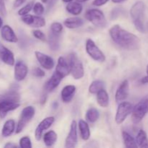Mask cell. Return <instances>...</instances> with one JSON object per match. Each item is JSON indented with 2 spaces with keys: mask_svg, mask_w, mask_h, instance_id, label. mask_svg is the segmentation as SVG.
<instances>
[{
  "mask_svg": "<svg viewBox=\"0 0 148 148\" xmlns=\"http://www.w3.org/2000/svg\"><path fill=\"white\" fill-rule=\"evenodd\" d=\"M142 83H148V65L147 66V76H145V77H143V79H141Z\"/></svg>",
  "mask_w": 148,
  "mask_h": 148,
  "instance_id": "cell-43",
  "label": "cell"
},
{
  "mask_svg": "<svg viewBox=\"0 0 148 148\" xmlns=\"http://www.w3.org/2000/svg\"><path fill=\"white\" fill-rule=\"evenodd\" d=\"M35 55H36V59L38 61L40 64L44 69H51L54 66V61L51 56L44 54L40 51H36Z\"/></svg>",
  "mask_w": 148,
  "mask_h": 148,
  "instance_id": "cell-15",
  "label": "cell"
},
{
  "mask_svg": "<svg viewBox=\"0 0 148 148\" xmlns=\"http://www.w3.org/2000/svg\"><path fill=\"white\" fill-rule=\"evenodd\" d=\"M109 34L114 42L127 50H137L140 46V40L137 36L121 28L119 25H114L109 30Z\"/></svg>",
  "mask_w": 148,
  "mask_h": 148,
  "instance_id": "cell-1",
  "label": "cell"
},
{
  "mask_svg": "<svg viewBox=\"0 0 148 148\" xmlns=\"http://www.w3.org/2000/svg\"><path fill=\"white\" fill-rule=\"evenodd\" d=\"M57 140V134L53 130L49 131L43 136V142L47 147H51Z\"/></svg>",
  "mask_w": 148,
  "mask_h": 148,
  "instance_id": "cell-25",
  "label": "cell"
},
{
  "mask_svg": "<svg viewBox=\"0 0 148 148\" xmlns=\"http://www.w3.org/2000/svg\"><path fill=\"white\" fill-rule=\"evenodd\" d=\"M77 1L79 3H82V2H85V1H88V0H77Z\"/></svg>",
  "mask_w": 148,
  "mask_h": 148,
  "instance_id": "cell-47",
  "label": "cell"
},
{
  "mask_svg": "<svg viewBox=\"0 0 148 148\" xmlns=\"http://www.w3.org/2000/svg\"><path fill=\"white\" fill-rule=\"evenodd\" d=\"M27 67L24 62L22 61H17L16 62L14 71V79L16 80L18 82L23 80L27 76Z\"/></svg>",
  "mask_w": 148,
  "mask_h": 148,
  "instance_id": "cell-13",
  "label": "cell"
},
{
  "mask_svg": "<svg viewBox=\"0 0 148 148\" xmlns=\"http://www.w3.org/2000/svg\"><path fill=\"white\" fill-rule=\"evenodd\" d=\"M33 74L38 77H42L45 76V72L39 67L35 68L33 70Z\"/></svg>",
  "mask_w": 148,
  "mask_h": 148,
  "instance_id": "cell-39",
  "label": "cell"
},
{
  "mask_svg": "<svg viewBox=\"0 0 148 148\" xmlns=\"http://www.w3.org/2000/svg\"><path fill=\"white\" fill-rule=\"evenodd\" d=\"M0 59L6 64L13 66L14 64V57L12 52L0 43Z\"/></svg>",
  "mask_w": 148,
  "mask_h": 148,
  "instance_id": "cell-16",
  "label": "cell"
},
{
  "mask_svg": "<svg viewBox=\"0 0 148 148\" xmlns=\"http://www.w3.org/2000/svg\"><path fill=\"white\" fill-rule=\"evenodd\" d=\"M75 92H76V88L74 85H66L62 89L61 92L62 100L64 103H69L74 98Z\"/></svg>",
  "mask_w": 148,
  "mask_h": 148,
  "instance_id": "cell-20",
  "label": "cell"
},
{
  "mask_svg": "<svg viewBox=\"0 0 148 148\" xmlns=\"http://www.w3.org/2000/svg\"><path fill=\"white\" fill-rule=\"evenodd\" d=\"M124 1H125V0H112V1L114 3H121Z\"/></svg>",
  "mask_w": 148,
  "mask_h": 148,
  "instance_id": "cell-45",
  "label": "cell"
},
{
  "mask_svg": "<svg viewBox=\"0 0 148 148\" xmlns=\"http://www.w3.org/2000/svg\"><path fill=\"white\" fill-rule=\"evenodd\" d=\"M20 147L22 148H31L32 144L28 137H23L20 140Z\"/></svg>",
  "mask_w": 148,
  "mask_h": 148,
  "instance_id": "cell-35",
  "label": "cell"
},
{
  "mask_svg": "<svg viewBox=\"0 0 148 148\" xmlns=\"http://www.w3.org/2000/svg\"><path fill=\"white\" fill-rule=\"evenodd\" d=\"M33 35L34 36V37L38 39V40H41V41H46V36H45L44 33L42 31L39 30H35L33 31Z\"/></svg>",
  "mask_w": 148,
  "mask_h": 148,
  "instance_id": "cell-37",
  "label": "cell"
},
{
  "mask_svg": "<svg viewBox=\"0 0 148 148\" xmlns=\"http://www.w3.org/2000/svg\"><path fill=\"white\" fill-rule=\"evenodd\" d=\"M41 1H42V2H43V3H47L49 0H41Z\"/></svg>",
  "mask_w": 148,
  "mask_h": 148,
  "instance_id": "cell-49",
  "label": "cell"
},
{
  "mask_svg": "<svg viewBox=\"0 0 148 148\" xmlns=\"http://www.w3.org/2000/svg\"><path fill=\"white\" fill-rule=\"evenodd\" d=\"M85 17L88 21L94 25L95 27L103 28L107 25V20L102 11L98 9L88 10L85 12Z\"/></svg>",
  "mask_w": 148,
  "mask_h": 148,
  "instance_id": "cell-4",
  "label": "cell"
},
{
  "mask_svg": "<svg viewBox=\"0 0 148 148\" xmlns=\"http://www.w3.org/2000/svg\"><path fill=\"white\" fill-rule=\"evenodd\" d=\"M33 9L35 14H36V15H38V16L42 15L45 11L44 7H43V4L40 2H37L36 3V4H34Z\"/></svg>",
  "mask_w": 148,
  "mask_h": 148,
  "instance_id": "cell-34",
  "label": "cell"
},
{
  "mask_svg": "<svg viewBox=\"0 0 148 148\" xmlns=\"http://www.w3.org/2000/svg\"><path fill=\"white\" fill-rule=\"evenodd\" d=\"M122 137L123 140H124V145L126 147L128 148H135L137 147V145L136 143V140L132 137L128 132H122Z\"/></svg>",
  "mask_w": 148,
  "mask_h": 148,
  "instance_id": "cell-29",
  "label": "cell"
},
{
  "mask_svg": "<svg viewBox=\"0 0 148 148\" xmlns=\"http://www.w3.org/2000/svg\"><path fill=\"white\" fill-rule=\"evenodd\" d=\"M35 112H36L35 108L33 106H27L23 108L21 115H20V119L17 123V128H16V134H19L24 130L25 126L33 118Z\"/></svg>",
  "mask_w": 148,
  "mask_h": 148,
  "instance_id": "cell-6",
  "label": "cell"
},
{
  "mask_svg": "<svg viewBox=\"0 0 148 148\" xmlns=\"http://www.w3.org/2000/svg\"><path fill=\"white\" fill-rule=\"evenodd\" d=\"M64 25L66 26L67 28L75 29L83 25L84 20H82V18L78 17H69V18L66 19V20H64Z\"/></svg>",
  "mask_w": 148,
  "mask_h": 148,
  "instance_id": "cell-21",
  "label": "cell"
},
{
  "mask_svg": "<svg viewBox=\"0 0 148 148\" xmlns=\"http://www.w3.org/2000/svg\"><path fill=\"white\" fill-rule=\"evenodd\" d=\"M62 1H64V2H66V3H69V2H71V1H72V0H62Z\"/></svg>",
  "mask_w": 148,
  "mask_h": 148,
  "instance_id": "cell-48",
  "label": "cell"
},
{
  "mask_svg": "<svg viewBox=\"0 0 148 148\" xmlns=\"http://www.w3.org/2000/svg\"><path fill=\"white\" fill-rule=\"evenodd\" d=\"M104 88H105L104 82L100 79H97V80H94L90 84L89 87V92L92 94H96L98 91L104 89Z\"/></svg>",
  "mask_w": 148,
  "mask_h": 148,
  "instance_id": "cell-30",
  "label": "cell"
},
{
  "mask_svg": "<svg viewBox=\"0 0 148 148\" xmlns=\"http://www.w3.org/2000/svg\"><path fill=\"white\" fill-rule=\"evenodd\" d=\"M0 14L1 16H3V17H6L7 14L4 0H0Z\"/></svg>",
  "mask_w": 148,
  "mask_h": 148,
  "instance_id": "cell-38",
  "label": "cell"
},
{
  "mask_svg": "<svg viewBox=\"0 0 148 148\" xmlns=\"http://www.w3.org/2000/svg\"><path fill=\"white\" fill-rule=\"evenodd\" d=\"M99 116V112L96 108H90L87 111L85 117H86L87 121H89L90 123H94L98 119Z\"/></svg>",
  "mask_w": 148,
  "mask_h": 148,
  "instance_id": "cell-31",
  "label": "cell"
},
{
  "mask_svg": "<svg viewBox=\"0 0 148 148\" xmlns=\"http://www.w3.org/2000/svg\"><path fill=\"white\" fill-rule=\"evenodd\" d=\"M129 89H130L129 82L126 79L121 82L116 92L115 98L117 103H121L126 100L129 95Z\"/></svg>",
  "mask_w": 148,
  "mask_h": 148,
  "instance_id": "cell-14",
  "label": "cell"
},
{
  "mask_svg": "<svg viewBox=\"0 0 148 148\" xmlns=\"http://www.w3.org/2000/svg\"><path fill=\"white\" fill-rule=\"evenodd\" d=\"M33 1H30V2L27 3L25 6H24L23 7H22L20 10L18 11V14L20 16L25 15L27 14L31 10H33Z\"/></svg>",
  "mask_w": 148,
  "mask_h": 148,
  "instance_id": "cell-33",
  "label": "cell"
},
{
  "mask_svg": "<svg viewBox=\"0 0 148 148\" xmlns=\"http://www.w3.org/2000/svg\"><path fill=\"white\" fill-rule=\"evenodd\" d=\"M53 122H54V117L53 116L47 117L40 121L35 132V137H36V140H40L41 139L43 132L48 130L53 124Z\"/></svg>",
  "mask_w": 148,
  "mask_h": 148,
  "instance_id": "cell-12",
  "label": "cell"
},
{
  "mask_svg": "<svg viewBox=\"0 0 148 148\" xmlns=\"http://www.w3.org/2000/svg\"><path fill=\"white\" fill-rule=\"evenodd\" d=\"M69 66L70 73L75 79H79L84 76V68L82 62L75 53H72L69 56Z\"/></svg>",
  "mask_w": 148,
  "mask_h": 148,
  "instance_id": "cell-5",
  "label": "cell"
},
{
  "mask_svg": "<svg viewBox=\"0 0 148 148\" xmlns=\"http://www.w3.org/2000/svg\"><path fill=\"white\" fill-rule=\"evenodd\" d=\"M78 126H79V132H80V135L82 140H89L90 137V128L88 123L84 121V120L81 119L79 120Z\"/></svg>",
  "mask_w": 148,
  "mask_h": 148,
  "instance_id": "cell-24",
  "label": "cell"
},
{
  "mask_svg": "<svg viewBox=\"0 0 148 148\" xmlns=\"http://www.w3.org/2000/svg\"><path fill=\"white\" fill-rule=\"evenodd\" d=\"M97 102L100 106L106 108L109 104V96L105 89H102L97 92Z\"/></svg>",
  "mask_w": 148,
  "mask_h": 148,
  "instance_id": "cell-22",
  "label": "cell"
},
{
  "mask_svg": "<svg viewBox=\"0 0 148 148\" xmlns=\"http://www.w3.org/2000/svg\"><path fill=\"white\" fill-rule=\"evenodd\" d=\"M87 53L92 58L93 60L98 62H105L106 57L104 53L101 51V49L96 46L94 41L91 39H88L85 44Z\"/></svg>",
  "mask_w": 148,
  "mask_h": 148,
  "instance_id": "cell-7",
  "label": "cell"
},
{
  "mask_svg": "<svg viewBox=\"0 0 148 148\" xmlns=\"http://www.w3.org/2000/svg\"><path fill=\"white\" fill-rule=\"evenodd\" d=\"M132 108L133 106L130 103L126 102V101H122V102L119 103L115 117L116 122L118 124H122L124 120L128 116L129 114L132 113Z\"/></svg>",
  "mask_w": 148,
  "mask_h": 148,
  "instance_id": "cell-8",
  "label": "cell"
},
{
  "mask_svg": "<svg viewBox=\"0 0 148 148\" xmlns=\"http://www.w3.org/2000/svg\"><path fill=\"white\" fill-rule=\"evenodd\" d=\"M3 26V20L1 19V17H0V28H1V27Z\"/></svg>",
  "mask_w": 148,
  "mask_h": 148,
  "instance_id": "cell-46",
  "label": "cell"
},
{
  "mask_svg": "<svg viewBox=\"0 0 148 148\" xmlns=\"http://www.w3.org/2000/svg\"><path fill=\"white\" fill-rule=\"evenodd\" d=\"M63 78L64 77L62 75H60L56 72H54L51 77L47 81V82L45 85L44 88L46 92H51V91H53L55 88L59 86Z\"/></svg>",
  "mask_w": 148,
  "mask_h": 148,
  "instance_id": "cell-17",
  "label": "cell"
},
{
  "mask_svg": "<svg viewBox=\"0 0 148 148\" xmlns=\"http://www.w3.org/2000/svg\"><path fill=\"white\" fill-rule=\"evenodd\" d=\"M1 36L4 40L10 43H17L18 40L17 36L12 28L7 25L1 27Z\"/></svg>",
  "mask_w": 148,
  "mask_h": 148,
  "instance_id": "cell-18",
  "label": "cell"
},
{
  "mask_svg": "<svg viewBox=\"0 0 148 148\" xmlns=\"http://www.w3.org/2000/svg\"><path fill=\"white\" fill-rule=\"evenodd\" d=\"M51 30L53 33L59 34L63 30V26H62V25L61 23L55 22V23H52L51 25Z\"/></svg>",
  "mask_w": 148,
  "mask_h": 148,
  "instance_id": "cell-36",
  "label": "cell"
},
{
  "mask_svg": "<svg viewBox=\"0 0 148 148\" xmlns=\"http://www.w3.org/2000/svg\"><path fill=\"white\" fill-rule=\"evenodd\" d=\"M4 147L6 148H14V147H17V145L15 144L12 143H8L4 145Z\"/></svg>",
  "mask_w": 148,
  "mask_h": 148,
  "instance_id": "cell-44",
  "label": "cell"
},
{
  "mask_svg": "<svg viewBox=\"0 0 148 148\" xmlns=\"http://www.w3.org/2000/svg\"><path fill=\"white\" fill-rule=\"evenodd\" d=\"M109 0H94L92 1V4L97 7H100V6L104 5L105 4H106Z\"/></svg>",
  "mask_w": 148,
  "mask_h": 148,
  "instance_id": "cell-40",
  "label": "cell"
},
{
  "mask_svg": "<svg viewBox=\"0 0 148 148\" xmlns=\"http://www.w3.org/2000/svg\"><path fill=\"white\" fill-rule=\"evenodd\" d=\"M77 143V122L72 121L70 127V131L65 140V147L73 148Z\"/></svg>",
  "mask_w": 148,
  "mask_h": 148,
  "instance_id": "cell-11",
  "label": "cell"
},
{
  "mask_svg": "<svg viewBox=\"0 0 148 148\" xmlns=\"http://www.w3.org/2000/svg\"><path fill=\"white\" fill-rule=\"evenodd\" d=\"M66 10L68 12L73 15H78L82 11V6L79 2H69L66 5Z\"/></svg>",
  "mask_w": 148,
  "mask_h": 148,
  "instance_id": "cell-26",
  "label": "cell"
},
{
  "mask_svg": "<svg viewBox=\"0 0 148 148\" xmlns=\"http://www.w3.org/2000/svg\"><path fill=\"white\" fill-rule=\"evenodd\" d=\"M15 129V122L13 119L7 120L4 123L1 130V135L4 137H8L14 132Z\"/></svg>",
  "mask_w": 148,
  "mask_h": 148,
  "instance_id": "cell-23",
  "label": "cell"
},
{
  "mask_svg": "<svg viewBox=\"0 0 148 148\" xmlns=\"http://www.w3.org/2000/svg\"><path fill=\"white\" fill-rule=\"evenodd\" d=\"M26 0H15L14 2V8H17L19 7L20 6H21L23 3L25 2Z\"/></svg>",
  "mask_w": 148,
  "mask_h": 148,
  "instance_id": "cell-41",
  "label": "cell"
},
{
  "mask_svg": "<svg viewBox=\"0 0 148 148\" xmlns=\"http://www.w3.org/2000/svg\"><path fill=\"white\" fill-rule=\"evenodd\" d=\"M148 113V95L142 98L132 111V120L134 124H138Z\"/></svg>",
  "mask_w": 148,
  "mask_h": 148,
  "instance_id": "cell-3",
  "label": "cell"
},
{
  "mask_svg": "<svg viewBox=\"0 0 148 148\" xmlns=\"http://www.w3.org/2000/svg\"><path fill=\"white\" fill-rule=\"evenodd\" d=\"M49 45L51 50L57 51L59 48V36L51 31L49 35Z\"/></svg>",
  "mask_w": 148,
  "mask_h": 148,
  "instance_id": "cell-27",
  "label": "cell"
},
{
  "mask_svg": "<svg viewBox=\"0 0 148 148\" xmlns=\"http://www.w3.org/2000/svg\"><path fill=\"white\" fill-rule=\"evenodd\" d=\"M22 21L32 27H42L46 25L45 19L38 15L25 14L22 16Z\"/></svg>",
  "mask_w": 148,
  "mask_h": 148,
  "instance_id": "cell-10",
  "label": "cell"
},
{
  "mask_svg": "<svg viewBox=\"0 0 148 148\" xmlns=\"http://www.w3.org/2000/svg\"><path fill=\"white\" fill-rule=\"evenodd\" d=\"M55 72H56L59 75H62L63 77L67 76L70 73V69H69V64L65 60L64 58L62 57V56L59 57V59H58L57 65H56Z\"/></svg>",
  "mask_w": 148,
  "mask_h": 148,
  "instance_id": "cell-19",
  "label": "cell"
},
{
  "mask_svg": "<svg viewBox=\"0 0 148 148\" xmlns=\"http://www.w3.org/2000/svg\"><path fill=\"white\" fill-rule=\"evenodd\" d=\"M20 106L19 101L7 99L0 103V118L4 119L8 112L17 109Z\"/></svg>",
  "mask_w": 148,
  "mask_h": 148,
  "instance_id": "cell-9",
  "label": "cell"
},
{
  "mask_svg": "<svg viewBox=\"0 0 148 148\" xmlns=\"http://www.w3.org/2000/svg\"><path fill=\"white\" fill-rule=\"evenodd\" d=\"M49 1L48 2V7H47L48 10H50V9L51 8L53 5H54L55 3H56V1H57V0H49Z\"/></svg>",
  "mask_w": 148,
  "mask_h": 148,
  "instance_id": "cell-42",
  "label": "cell"
},
{
  "mask_svg": "<svg viewBox=\"0 0 148 148\" xmlns=\"http://www.w3.org/2000/svg\"><path fill=\"white\" fill-rule=\"evenodd\" d=\"M145 6L143 1H139L132 7L130 14L134 26L140 33H145Z\"/></svg>",
  "mask_w": 148,
  "mask_h": 148,
  "instance_id": "cell-2",
  "label": "cell"
},
{
  "mask_svg": "<svg viewBox=\"0 0 148 148\" xmlns=\"http://www.w3.org/2000/svg\"><path fill=\"white\" fill-rule=\"evenodd\" d=\"M136 143L140 147H148V140L145 132L141 130L137 133L136 137Z\"/></svg>",
  "mask_w": 148,
  "mask_h": 148,
  "instance_id": "cell-28",
  "label": "cell"
},
{
  "mask_svg": "<svg viewBox=\"0 0 148 148\" xmlns=\"http://www.w3.org/2000/svg\"><path fill=\"white\" fill-rule=\"evenodd\" d=\"M7 99L20 101V95L15 91H10L7 93L4 94V95H0V103Z\"/></svg>",
  "mask_w": 148,
  "mask_h": 148,
  "instance_id": "cell-32",
  "label": "cell"
}]
</instances>
